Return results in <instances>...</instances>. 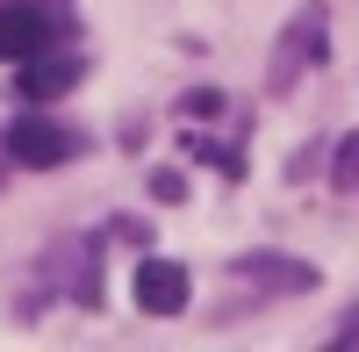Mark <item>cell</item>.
I'll return each instance as SVG.
<instances>
[{"label":"cell","instance_id":"cell-3","mask_svg":"<svg viewBox=\"0 0 359 352\" xmlns=\"http://www.w3.org/2000/svg\"><path fill=\"white\" fill-rule=\"evenodd\" d=\"M79 57H65V50H36V57H22V79H15V94L22 101H57V94H72L79 86Z\"/></svg>","mask_w":359,"mask_h":352},{"label":"cell","instance_id":"cell-6","mask_svg":"<svg viewBox=\"0 0 359 352\" xmlns=\"http://www.w3.org/2000/svg\"><path fill=\"white\" fill-rule=\"evenodd\" d=\"M252 287H273V295H302V287H316V266H302V259H287V252H252L245 266Z\"/></svg>","mask_w":359,"mask_h":352},{"label":"cell","instance_id":"cell-1","mask_svg":"<svg viewBox=\"0 0 359 352\" xmlns=\"http://www.w3.org/2000/svg\"><path fill=\"white\" fill-rule=\"evenodd\" d=\"M79 151V137L65 123H43V115H22V123L8 130V158L29 165V172H50V165H65Z\"/></svg>","mask_w":359,"mask_h":352},{"label":"cell","instance_id":"cell-9","mask_svg":"<svg viewBox=\"0 0 359 352\" xmlns=\"http://www.w3.org/2000/svg\"><path fill=\"white\" fill-rule=\"evenodd\" d=\"M180 108H187V115H216V108H223V94H216V86H201V94H187Z\"/></svg>","mask_w":359,"mask_h":352},{"label":"cell","instance_id":"cell-4","mask_svg":"<svg viewBox=\"0 0 359 352\" xmlns=\"http://www.w3.org/2000/svg\"><path fill=\"white\" fill-rule=\"evenodd\" d=\"M50 36H57V22L43 15V8H0V57H36V50H50Z\"/></svg>","mask_w":359,"mask_h":352},{"label":"cell","instance_id":"cell-5","mask_svg":"<svg viewBox=\"0 0 359 352\" xmlns=\"http://www.w3.org/2000/svg\"><path fill=\"white\" fill-rule=\"evenodd\" d=\"M323 57H331V43H323V8H302V15H294V29H287V50H280L273 79L287 86L302 65H323Z\"/></svg>","mask_w":359,"mask_h":352},{"label":"cell","instance_id":"cell-8","mask_svg":"<svg viewBox=\"0 0 359 352\" xmlns=\"http://www.w3.org/2000/svg\"><path fill=\"white\" fill-rule=\"evenodd\" d=\"M151 194H158V201H180V194H187V180H180L172 165H158V172H151Z\"/></svg>","mask_w":359,"mask_h":352},{"label":"cell","instance_id":"cell-7","mask_svg":"<svg viewBox=\"0 0 359 352\" xmlns=\"http://www.w3.org/2000/svg\"><path fill=\"white\" fill-rule=\"evenodd\" d=\"M338 187H345V194L359 187V137H345V144H338Z\"/></svg>","mask_w":359,"mask_h":352},{"label":"cell","instance_id":"cell-2","mask_svg":"<svg viewBox=\"0 0 359 352\" xmlns=\"http://www.w3.org/2000/svg\"><path fill=\"white\" fill-rule=\"evenodd\" d=\"M187 266H172V259H144L137 266V309L144 316H180L187 309Z\"/></svg>","mask_w":359,"mask_h":352}]
</instances>
